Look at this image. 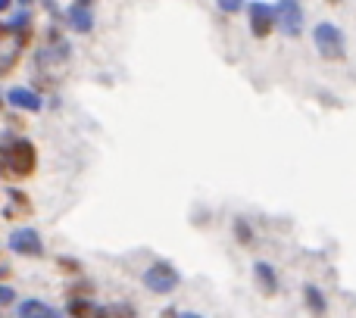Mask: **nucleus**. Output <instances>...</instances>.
Returning a JSON list of instances; mask_svg holds the SVG:
<instances>
[{
  "label": "nucleus",
  "mask_w": 356,
  "mask_h": 318,
  "mask_svg": "<svg viewBox=\"0 0 356 318\" xmlns=\"http://www.w3.org/2000/svg\"><path fill=\"white\" fill-rule=\"evenodd\" d=\"M0 165L10 178H29L38 169V150L29 137H3L0 144Z\"/></svg>",
  "instance_id": "f257e3e1"
},
{
  "label": "nucleus",
  "mask_w": 356,
  "mask_h": 318,
  "mask_svg": "<svg viewBox=\"0 0 356 318\" xmlns=\"http://www.w3.org/2000/svg\"><path fill=\"white\" fill-rule=\"evenodd\" d=\"M313 44L319 50L322 60L328 62H341L347 56V41H344V31L338 28L334 22H319L313 28Z\"/></svg>",
  "instance_id": "f03ea898"
},
{
  "label": "nucleus",
  "mask_w": 356,
  "mask_h": 318,
  "mask_svg": "<svg viewBox=\"0 0 356 318\" xmlns=\"http://www.w3.org/2000/svg\"><path fill=\"white\" fill-rule=\"evenodd\" d=\"M178 284H181V275H178V269L172 262H166V259L154 262L147 271H144V287L154 290V294H160V296L172 294Z\"/></svg>",
  "instance_id": "7ed1b4c3"
},
{
  "label": "nucleus",
  "mask_w": 356,
  "mask_h": 318,
  "mask_svg": "<svg viewBox=\"0 0 356 318\" xmlns=\"http://www.w3.org/2000/svg\"><path fill=\"white\" fill-rule=\"evenodd\" d=\"M275 25L288 37H300V31H303V6H300V0H278Z\"/></svg>",
  "instance_id": "20e7f679"
},
{
  "label": "nucleus",
  "mask_w": 356,
  "mask_h": 318,
  "mask_svg": "<svg viewBox=\"0 0 356 318\" xmlns=\"http://www.w3.org/2000/svg\"><path fill=\"white\" fill-rule=\"evenodd\" d=\"M247 22H250V35L253 37H269L272 28H275V6L263 3V0H253L250 6H247Z\"/></svg>",
  "instance_id": "39448f33"
},
{
  "label": "nucleus",
  "mask_w": 356,
  "mask_h": 318,
  "mask_svg": "<svg viewBox=\"0 0 356 318\" xmlns=\"http://www.w3.org/2000/svg\"><path fill=\"white\" fill-rule=\"evenodd\" d=\"M6 244H10V250L19 253V256H31V259L44 256V240H41V234H38L35 228H16Z\"/></svg>",
  "instance_id": "423d86ee"
},
{
  "label": "nucleus",
  "mask_w": 356,
  "mask_h": 318,
  "mask_svg": "<svg viewBox=\"0 0 356 318\" xmlns=\"http://www.w3.org/2000/svg\"><path fill=\"white\" fill-rule=\"evenodd\" d=\"M6 100H10L16 110H25V112H41L44 100L38 91H31V87H10L6 91Z\"/></svg>",
  "instance_id": "0eeeda50"
},
{
  "label": "nucleus",
  "mask_w": 356,
  "mask_h": 318,
  "mask_svg": "<svg viewBox=\"0 0 356 318\" xmlns=\"http://www.w3.org/2000/svg\"><path fill=\"white\" fill-rule=\"evenodd\" d=\"M66 19H69V25H72L79 35L94 31V10H91V3H72V6H69V12H66Z\"/></svg>",
  "instance_id": "6e6552de"
},
{
  "label": "nucleus",
  "mask_w": 356,
  "mask_h": 318,
  "mask_svg": "<svg viewBox=\"0 0 356 318\" xmlns=\"http://www.w3.org/2000/svg\"><path fill=\"white\" fill-rule=\"evenodd\" d=\"M16 315L19 318H63L60 309H54L44 300H22L19 309H16Z\"/></svg>",
  "instance_id": "1a4fd4ad"
},
{
  "label": "nucleus",
  "mask_w": 356,
  "mask_h": 318,
  "mask_svg": "<svg viewBox=\"0 0 356 318\" xmlns=\"http://www.w3.org/2000/svg\"><path fill=\"white\" fill-rule=\"evenodd\" d=\"M253 278H257V284H259V290H263L266 296H272V294H278V271L272 269L269 262H253Z\"/></svg>",
  "instance_id": "9d476101"
},
{
  "label": "nucleus",
  "mask_w": 356,
  "mask_h": 318,
  "mask_svg": "<svg viewBox=\"0 0 356 318\" xmlns=\"http://www.w3.org/2000/svg\"><path fill=\"white\" fill-rule=\"evenodd\" d=\"M303 300H307V309L316 318H322L328 312V300H325V294H322L316 284H303Z\"/></svg>",
  "instance_id": "9b49d317"
},
{
  "label": "nucleus",
  "mask_w": 356,
  "mask_h": 318,
  "mask_svg": "<svg viewBox=\"0 0 356 318\" xmlns=\"http://www.w3.org/2000/svg\"><path fill=\"white\" fill-rule=\"evenodd\" d=\"M69 315L72 318H100V306L97 303H91V300H72L69 303Z\"/></svg>",
  "instance_id": "f8f14e48"
},
{
  "label": "nucleus",
  "mask_w": 356,
  "mask_h": 318,
  "mask_svg": "<svg viewBox=\"0 0 356 318\" xmlns=\"http://www.w3.org/2000/svg\"><path fill=\"white\" fill-rule=\"evenodd\" d=\"M100 318H138L135 306H100Z\"/></svg>",
  "instance_id": "ddd939ff"
},
{
  "label": "nucleus",
  "mask_w": 356,
  "mask_h": 318,
  "mask_svg": "<svg viewBox=\"0 0 356 318\" xmlns=\"http://www.w3.org/2000/svg\"><path fill=\"white\" fill-rule=\"evenodd\" d=\"M234 234L241 244H253V228L247 225V219H234Z\"/></svg>",
  "instance_id": "4468645a"
},
{
  "label": "nucleus",
  "mask_w": 356,
  "mask_h": 318,
  "mask_svg": "<svg viewBox=\"0 0 356 318\" xmlns=\"http://www.w3.org/2000/svg\"><path fill=\"white\" fill-rule=\"evenodd\" d=\"M13 303H16V290H13L10 284H0V309L13 306Z\"/></svg>",
  "instance_id": "2eb2a0df"
},
{
  "label": "nucleus",
  "mask_w": 356,
  "mask_h": 318,
  "mask_svg": "<svg viewBox=\"0 0 356 318\" xmlns=\"http://www.w3.org/2000/svg\"><path fill=\"white\" fill-rule=\"evenodd\" d=\"M216 3H219V10L228 12V16H232V12H241V10H244V0H216Z\"/></svg>",
  "instance_id": "dca6fc26"
},
{
  "label": "nucleus",
  "mask_w": 356,
  "mask_h": 318,
  "mask_svg": "<svg viewBox=\"0 0 356 318\" xmlns=\"http://www.w3.org/2000/svg\"><path fill=\"white\" fill-rule=\"evenodd\" d=\"M16 66V56H0V72H10Z\"/></svg>",
  "instance_id": "f3484780"
},
{
  "label": "nucleus",
  "mask_w": 356,
  "mask_h": 318,
  "mask_svg": "<svg viewBox=\"0 0 356 318\" xmlns=\"http://www.w3.org/2000/svg\"><path fill=\"white\" fill-rule=\"evenodd\" d=\"M175 318H203V315H197V312H178Z\"/></svg>",
  "instance_id": "a211bd4d"
},
{
  "label": "nucleus",
  "mask_w": 356,
  "mask_h": 318,
  "mask_svg": "<svg viewBox=\"0 0 356 318\" xmlns=\"http://www.w3.org/2000/svg\"><path fill=\"white\" fill-rule=\"evenodd\" d=\"M10 3H13V0H0V12H3V10H10Z\"/></svg>",
  "instance_id": "6ab92c4d"
},
{
  "label": "nucleus",
  "mask_w": 356,
  "mask_h": 318,
  "mask_svg": "<svg viewBox=\"0 0 356 318\" xmlns=\"http://www.w3.org/2000/svg\"><path fill=\"white\" fill-rule=\"evenodd\" d=\"M16 3H19V6H25V10H29V6L35 3V0H16Z\"/></svg>",
  "instance_id": "aec40b11"
},
{
  "label": "nucleus",
  "mask_w": 356,
  "mask_h": 318,
  "mask_svg": "<svg viewBox=\"0 0 356 318\" xmlns=\"http://www.w3.org/2000/svg\"><path fill=\"white\" fill-rule=\"evenodd\" d=\"M6 31H10V25H3V22H0V37H3Z\"/></svg>",
  "instance_id": "412c9836"
},
{
  "label": "nucleus",
  "mask_w": 356,
  "mask_h": 318,
  "mask_svg": "<svg viewBox=\"0 0 356 318\" xmlns=\"http://www.w3.org/2000/svg\"><path fill=\"white\" fill-rule=\"evenodd\" d=\"M0 278H6V269H0Z\"/></svg>",
  "instance_id": "4be33fe9"
},
{
  "label": "nucleus",
  "mask_w": 356,
  "mask_h": 318,
  "mask_svg": "<svg viewBox=\"0 0 356 318\" xmlns=\"http://www.w3.org/2000/svg\"><path fill=\"white\" fill-rule=\"evenodd\" d=\"M75 3H91V0H75Z\"/></svg>",
  "instance_id": "5701e85b"
},
{
  "label": "nucleus",
  "mask_w": 356,
  "mask_h": 318,
  "mask_svg": "<svg viewBox=\"0 0 356 318\" xmlns=\"http://www.w3.org/2000/svg\"><path fill=\"white\" fill-rule=\"evenodd\" d=\"M0 110H3V97H0Z\"/></svg>",
  "instance_id": "b1692460"
},
{
  "label": "nucleus",
  "mask_w": 356,
  "mask_h": 318,
  "mask_svg": "<svg viewBox=\"0 0 356 318\" xmlns=\"http://www.w3.org/2000/svg\"><path fill=\"white\" fill-rule=\"evenodd\" d=\"M328 3H341V0H328Z\"/></svg>",
  "instance_id": "393cba45"
}]
</instances>
